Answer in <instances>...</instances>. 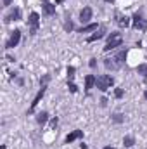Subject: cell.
<instances>
[{
  "label": "cell",
  "mask_w": 147,
  "mask_h": 149,
  "mask_svg": "<svg viewBox=\"0 0 147 149\" xmlns=\"http://www.w3.org/2000/svg\"><path fill=\"white\" fill-rule=\"evenodd\" d=\"M125 57H126V52L125 50H121L119 54H116L114 57H111V59H106V68L111 70V71H114V70H119L121 66H123V63H125Z\"/></svg>",
  "instance_id": "cell-1"
},
{
  "label": "cell",
  "mask_w": 147,
  "mask_h": 149,
  "mask_svg": "<svg viewBox=\"0 0 147 149\" xmlns=\"http://www.w3.org/2000/svg\"><path fill=\"white\" fill-rule=\"evenodd\" d=\"M49 80H50V76L49 74H45L43 76V80H42V88L38 90V94L35 95V99H33V102H31V108H30V113H33V109L38 106V102H40V99L43 97V94H45V90H47V83H49Z\"/></svg>",
  "instance_id": "cell-2"
},
{
  "label": "cell",
  "mask_w": 147,
  "mask_h": 149,
  "mask_svg": "<svg viewBox=\"0 0 147 149\" xmlns=\"http://www.w3.org/2000/svg\"><path fill=\"white\" fill-rule=\"evenodd\" d=\"M123 43V35L121 33H111L109 38H107V43L104 47V50H112L116 47H119Z\"/></svg>",
  "instance_id": "cell-3"
},
{
  "label": "cell",
  "mask_w": 147,
  "mask_h": 149,
  "mask_svg": "<svg viewBox=\"0 0 147 149\" xmlns=\"http://www.w3.org/2000/svg\"><path fill=\"white\" fill-rule=\"evenodd\" d=\"M112 83H114V80H112V76H109V74H102V76H99L97 80H95V85H97V88L99 90H107V88H111L112 87Z\"/></svg>",
  "instance_id": "cell-4"
},
{
  "label": "cell",
  "mask_w": 147,
  "mask_h": 149,
  "mask_svg": "<svg viewBox=\"0 0 147 149\" xmlns=\"http://www.w3.org/2000/svg\"><path fill=\"white\" fill-rule=\"evenodd\" d=\"M19 40H21V31H19V30H14L12 35H10V38L7 40L5 47H7V49H14V47L19 43Z\"/></svg>",
  "instance_id": "cell-5"
},
{
  "label": "cell",
  "mask_w": 147,
  "mask_h": 149,
  "mask_svg": "<svg viewBox=\"0 0 147 149\" xmlns=\"http://www.w3.org/2000/svg\"><path fill=\"white\" fill-rule=\"evenodd\" d=\"M38 23H40V16H38L37 12H31V14H30V19H28V24H30V28H31V35L37 33Z\"/></svg>",
  "instance_id": "cell-6"
},
{
  "label": "cell",
  "mask_w": 147,
  "mask_h": 149,
  "mask_svg": "<svg viewBox=\"0 0 147 149\" xmlns=\"http://www.w3.org/2000/svg\"><path fill=\"white\" fill-rule=\"evenodd\" d=\"M133 28H135V30H142V31H146L147 30V21L146 19H142L139 14H135V16H133Z\"/></svg>",
  "instance_id": "cell-7"
},
{
  "label": "cell",
  "mask_w": 147,
  "mask_h": 149,
  "mask_svg": "<svg viewBox=\"0 0 147 149\" xmlns=\"http://www.w3.org/2000/svg\"><path fill=\"white\" fill-rule=\"evenodd\" d=\"M21 19V9H12L7 16H5V23H10V21H19Z\"/></svg>",
  "instance_id": "cell-8"
},
{
  "label": "cell",
  "mask_w": 147,
  "mask_h": 149,
  "mask_svg": "<svg viewBox=\"0 0 147 149\" xmlns=\"http://www.w3.org/2000/svg\"><path fill=\"white\" fill-rule=\"evenodd\" d=\"M92 19V9L90 7H85L81 12H80V21L81 23H88Z\"/></svg>",
  "instance_id": "cell-9"
},
{
  "label": "cell",
  "mask_w": 147,
  "mask_h": 149,
  "mask_svg": "<svg viewBox=\"0 0 147 149\" xmlns=\"http://www.w3.org/2000/svg\"><path fill=\"white\" fill-rule=\"evenodd\" d=\"M104 35H106V28H99L94 35H90V37L87 38V42H88V43H92V42H95V40H101Z\"/></svg>",
  "instance_id": "cell-10"
},
{
  "label": "cell",
  "mask_w": 147,
  "mask_h": 149,
  "mask_svg": "<svg viewBox=\"0 0 147 149\" xmlns=\"http://www.w3.org/2000/svg\"><path fill=\"white\" fill-rule=\"evenodd\" d=\"M42 9H43V12H45L47 16L55 14V5H52L50 2H43V3H42Z\"/></svg>",
  "instance_id": "cell-11"
},
{
  "label": "cell",
  "mask_w": 147,
  "mask_h": 149,
  "mask_svg": "<svg viewBox=\"0 0 147 149\" xmlns=\"http://www.w3.org/2000/svg\"><path fill=\"white\" fill-rule=\"evenodd\" d=\"M95 80H97V78H95L94 74H87V76H85V88H87V90L94 88V85H95Z\"/></svg>",
  "instance_id": "cell-12"
},
{
  "label": "cell",
  "mask_w": 147,
  "mask_h": 149,
  "mask_svg": "<svg viewBox=\"0 0 147 149\" xmlns=\"http://www.w3.org/2000/svg\"><path fill=\"white\" fill-rule=\"evenodd\" d=\"M81 135H83V132H81V130H74V132H71V134L66 137V142L69 144V142H73V141H76V139H80Z\"/></svg>",
  "instance_id": "cell-13"
},
{
  "label": "cell",
  "mask_w": 147,
  "mask_h": 149,
  "mask_svg": "<svg viewBox=\"0 0 147 149\" xmlns=\"http://www.w3.org/2000/svg\"><path fill=\"white\" fill-rule=\"evenodd\" d=\"M116 17H118V24H119L121 28L130 26V17H126V16H119V14H116Z\"/></svg>",
  "instance_id": "cell-14"
},
{
  "label": "cell",
  "mask_w": 147,
  "mask_h": 149,
  "mask_svg": "<svg viewBox=\"0 0 147 149\" xmlns=\"http://www.w3.org/2000/svg\"><path fill=\"white\" fill-rule=\"evenodd\" d=\"M88 31H97V24L95 23H90V24H87V26H83L80 30V33H88Z\"/></svg>",
  "instance_id": "cell-15"
},
{
  "label": "cell",
  "mask_w": 147,
  "mask_h": 149,
  "mask_svg": "<svg viewBox=\"0 0 147 149\" xmlns=\"http://www.w3.org/2000/svg\"><path fill=\"white\" fill-rule=\"evenodd\" d=\"M137 73L142 74V76L147 80V64H139V66H137Z\"/></svg>",
  "instance_id": "cell-16"
},
{
  "label": "cell",
  "mask_w": 147,
  "mask_h": 149,
  "mask_svg": "<svg viewBox=\"0 0 147 149\" xmlns=\"http://www.w3.org/2000/svg\"><path fill=\"white\" fill-rule=\"evenodd\" d=\"M47 118H49V114L43 111V113H38V116H37V121L40 123V125H43L45 121H47Z\"/></svg>",
  "instance_id": "cell-17"
},
{
  "label": "cell",
  "mask_w": 147,
  "mask_h": 149,
  "mask_svg": "<svg viewBox=\"0 0 147 149\" xmlns=\"http://www.w3.org/2000/svg\"><path fill=\"white\" fill-rule=\"evenodd\" d=\"M133 142H135V141H133V137H130V135H126V137L123 139V144H125L126 148H132V146H133Z\"/></svg>",
  "instance_id": "cell-18"
},
{
  "label": "cell",
  "mask_w": 147,
  "mask_h": 149,
  "mask_svg": "<svg viewBox=\"0 0 147 149\" xmlns=\"http://www.w3.org/2000/svg\"><path fill=\"white\" fill-rule=\"evenodd\" d=\"M68 78H69V81L74 78V68L73 66H68Z\"/></svg>",
  "instance_id": "cell-19"
},
{
  "label": "cell",
  "mask_w": 147,
  "mask_h": 149,
  "mask_svg": "<svg viewBox=\"0 0 147 149\" xmlns=\"http://www.w3.org/2000/svg\"><path fill=\"white\" fill-rule=\"evenodd\" d=\"M112 120H114L116 123H121V121H123V114H119V113H116V114L112 116Z\"/></svg>",
  "instance_id": "cell-20"
},
{
  "label": "cell",
  "mask_w": 147,
  "mask_h": 149,
  "mask_svg": "<svg viewBox=\"0 0 147 149\" xmlns=\"http://www.w3.org/2000/svg\"><path fill=\"white\" fill-rule=\"evenodd\" d=\"M114 95H116L118 99H121V97H123V88H116V90H114Z\"/></svg>",
  "instance_id": "cell-21"
},
{
  "label": "cell",
  "mask_w": 147,
  "mask_h": 149,
  "mask_svg": "<svg viewBox=\"0 0 147 149\" xmlns=\"http://www.w3.org/2000/svg\"><path fill=\"white\" fill-rule=\"evenodd\" d=\"M76 90H78V87H76V85H74L73 81H69V92H71V94H74V92H76Z\"/></svg>",
  "instance_id": "cell-22"
},
{
  "label": "cell",
  "mask_w": 147,
  "mask_h": 149,
  "mask_svg": "<svg viewBox=\"0 0 147 149\" xmlns=\"http://www.w3.org/2000/svg\"><path fill=\"white\" fill-rule=\"evenodd\" d=\"M64 28H66L68 31H71V30H73V23H71V21H66V24H64Z\"/></svg>",
  "instance_id": "cell-23"
},
{
  "label": "cell",
  "mask_w": 147,
  "mask_h": 149,
  "mask_svg": "<svg viewBox=\"0 0 147 149\" xmlns=\"http://www.w3.org/2000/svg\"><path fill=\"white\" fill-rule=\"evenodd\" d=\"M95 61H97V59H90V68H95V66H97Z\"/></svg>",
  "instance_id": "cell-24"
},
{
  "label": "cell",
  "mask_w": 147,
  "mask_h": 149,
  "mask_svg": "<svg viewBox=\"0 0 147 149\" xmlns=\"http://www.w3.org/2000/svg\"><path fill=\"white\" fill-rule=\"evenodd\" d=\"M10 2H12V0H2V3H3L5 7H7V5H10Z\"/></svg>",
  "instance_id": "cell-25"
},
{
  "label": "cell",
  "mask_w": 147,
  "mask_h": 149,
  "mask_svg": "<svg viewBox=\"0 0 147 149\" xmlns=\"http://www.w3.org/2000/svg\"><path fill=\"white\" fill-rule=\"evenodd\" d=\"M81 149H88V148H87V146H85V144H81Z\"/></svg>",
  "instance_id": "cell-26"
},
{
  "label": "cell",
  "mask_w": 147,
  "mask_h": 149,
  "mask_svg": "<svg viewBox=\"0 0 147 149\" xmlns=\"http://www.w3.org/2000/svg\"><path fill=\"white\" fill-rule=\"evenodd\" d=\"M144 97H146V99H147V90H146V94H144Z\"/></svg>",
  "instance_id": "cell-27"
},
{
  "label": "cell",
  "mask_w": 147,
  "mask_h": 149,
  "mask_svg": "<svg viewBox=\"0 0 147 149\" xmlns=\"http://www.w3.org/2000/svg\"><path fill=\"white\" fill-rule=\"evenodd\" d=\"M61 2H62V0H57V3H61Z\"/></svg>",
  "instance_id": "cell-28"
},
{
  "label": "cell",
  "mask_w": 147,
  "mask_h": 149,
  "mask_svg": "<svg viewBox=\"0 0 147 149\" xmlns=\"http://www.w3.org/2000/svg\"><path fill=\"white\" fill-rule=\"evenodd\" d=\"M104 149H114V148H104Z\"/></svg>",
  "instance_id": "cell-29"
},
{
  "label": "cell",
  "mask_w": 147,
  "mask_h": 149,
  "mask_svg": "<svg viewBox=\"0 0 147 149\" xmlns=\"http://www.w3.org/2000/svg\"><path fill=\"white\" fill-rule=\"evenodd\" d=\"M106 2H114V0H106Z\"/></svg>",
  "instance_id": "cell-30"
}]
</instances>
